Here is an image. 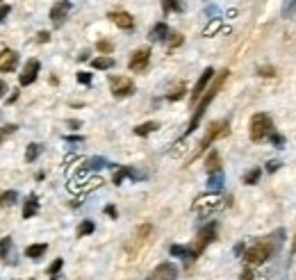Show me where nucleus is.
<instances>
[{
	"instance_id": "obj_14",
	"label": "nucleus",
	"mask_w": 296,
	"mask_h": 280,
	"mask_svg": "<svg viewBox=\"0 0 296 280\" xmlns=\"http://www.w3.org/2000/svg\"><path fill=\"white\" fill-rule=\"evenodd\" d=\"M69 12H71V3H69V0H60V3H55V5H52V9H50L52 23H55V26H60V23L66 18V14H69Z\"/></svg>"
},
{
	"instance_id": "obj_12",
	"label": "nucleus",
	"mask_w": 296,
	"mask_h": 280,
	"mask_svg": "<svg viewBox=\"0 0 296 280\" xmlns=\"http://www.w3.org/2000/svg\"><path fill=\"white\" fill-rule=\"evenodd\" d=\"M107 18L112 23H114L116 28H121V30H132L134 28V18L130 16L128 12H121V9H116V12H110Z\"/></svg>"
},
{
	"instance_id": "obj_44",
	"label": "nucleus",
	"mask_w": 296,
	"mask_h": 280,
	"mask_svg": "<svg viewBox=\"0 0 296 280\" xmlns=\"http://www.w3.org/2000/svg\"><path fill=\"white\" fill-rule=\"evenodd\" d=\"M105 214L112 217V219H116V208H114V205H107V208H105Z\"/></svg>"
},
{
	"instance_id": "obj_6",
	"label": "nucleus",
	"mask_w": 296,
	"mask_h": 280,
	"mask_svg": "<svg viewBox=\"0 0 296 280\" xmlns=\"http://www.w3.org/2000/svg\"><path fill=\"white\" fill-rule=\"evenodd\" d=\"M214 75H217V73H214V68H212V66H207L205 71L201 73V78H198V82L194 85V91H192V107L198 105V100H201L203 93L207 91V85L214 80Z\"/></svg>"
},
{
	"instance_id": "obj_1",
	"label": "nucleus",
	"mask_w": 296,
	"mask_h": 280,
	"mask_svg": "<svg viewBox=\"0 0 296 280\" xmlns=\"http://www.w3.org/2000/svg\"><path fill=\"white\" fill-rule=\"evenodd\" d=\"M283 230H276V233L266 235L264 239H260V242L251 244L249 248L244 250V262L249 264V267H258V264H264L266 260H271L276 253L280 250V242H283Z\"/></svg>"
},
{
	"instance_id": "obj_22",
	"label": "nucleus",
	"mask_w": 296,
	"mask_h": 280,
	"mask_svg": "<svg viewBox=\"0 0 296 280\" xmlns=\"http://www.w3.org/2000/svg\"><path fill=\"white\" fill-rule=\"evenodd\" d=\"M91 66L98 68V71H107V68L114 66V60H112L110 55H100V57H96V60H91Z\"/></svg>"
},
{
	"instance_id": "obj_28",
	"label": "nucleus",
	"mask_w": 296,
	"mask_h": 280,
	"mask_svg": "<svg viewBox=\"0 0 296 280\" xmlns=\"http://www.w3.org/2000/svg\"><path fill=\"white\" fill-rule=\"evenodd\" d=\"M96 230L94 221H82L80 225H77V237H87V235H91Z\"/></svg>"
},
{
	"instance_id": "obj_9",
	"label": "nucleus",
	"mask_w": 296,
	"mask_h": 280,
	"mask_svg": "<svg viewBox=\"0 0 296 280\" xmlns=\"http://www.w3.org/2000/svg\"><path fill=\"white\" fill-rule=\"evenodd\" d=\"M148 62H150V50L148 48H139V50L132 53L128 66H130V71H134V73H144L148 68Z\"/></svg>"
},
{
	"instance_id": "obj_8",
	"label": "nucleus",
	"mask_w": 296,
	"mask_h": 280,
	"mask_svg": "<svg viewBox=\"0 0 296 280\" xmlns=\"http://www.w3.org/2000/svg\"><path fill=\"white\" fill-rule=\"evenodd\" d=\"M146 280H178V267L173 262H159Z\"/></svg>"
},
{
	"instance_id": "obj_17",
	"label": "nucleus",
	"mask_w": 296,
	"mask_h": 280,
	"mask_svg": "<svg viewBox=\"0 0 296 280\" xmlns=\"http://www.w3.org/2000/svg\"><path fill=\"white\" fill-rule=\"evenodd\" d=\"M39 212V198L37 194H30L25 198V205H23V219H32Z\"/></svg>"
},
{
	"instance_id": "obj_32",
	"label": "nucleus",
	"mask_w": 296,
	"mask_h": 280,
	"mask_svg": "<svg viewBox=\"0 0 296 280\" xmlns=\"http://www.w3.org/2000/svg\"><path fill=\"white\" fill-rule=\"evenodd\" d=\"M294 14H296V0H285V3H283V16L292 18Z\"/></svg>"
},
{
	"instance_id": "obj_40",
	"label": "nucleus",
	"mask_w": 296,
	"mask_h": 280,
	"mask_svg": "<svg viewBox=\"0 0 296 280\" xmlns=\"http://www.w3.org/2000/svg\"><path fill=\"white\" fill-rule=\"evenodd\" d=\"M258 73H260V75H269V78H274V75H276L274 66H260V68H258Z\"/></svg>"
},
{
	"instance_id": "obj_38",
	"label": "nucleus",
	"mask_w": 296,
	"mask_h": 280,
	"mask_svg": "<svg viewBox=\"0 0 296 280\" xmlns=\"http://www.w3.org/2000/svg\"><path fill=\"white\" fill-rule=\"evenodd\" d=\"M269 141L276 146V148H285V137H283V135H278L276 130L269 135Z\"/></svg>"
},
{
	"instance_id": "obj_5",
	"label": "nucleus",
	"mask_w": 296,
	"mask_h": 280,
	"mask_svg": "<svg viewBox=\"0 0 296 280\" xmlns=\"http://www.w3.org/2000/svg\"><path fill=\"white\" fill-rule=\"evenodd\" d=\"M217 239V223L212 221V223H207V225H203L201 230H198V235H196V242L192 244V248H194V255H201L203 250H205L207 246H210L212 242Z\"/></svg>"
},
{
	"instance_id": "obj_4",
	"label": "nucleus",
	"mask_w": 296,
	"mask_h": 280,
	"mask_svg": "<svg viewBox=\"0 0 296 280\" xmlns=\"http://www.w3.org/2000/svg\"><path fill=\"white\" fill-rule=\"evenodd\" d=\"M249 132H251V139H253V141L266 139V137L274 132V121H271V116L264 114V112H258V114H253Z\"/></svg>"
},
{
	"instance_id": "obj_15",
	"label": "nucleus",
	"mask_w": 296,
	"mask_h": 280,
	"mask_svg": "<svg viewBox=\"0 0 296 280\" xmlns=\"http://www.w3.org/2000/svg\"><path fill=\"white\" fill-rule=\"evenodd\" d=\"M171 34V30H169V26L164 21H159V23H155L153 28H150V34H148V39L150 41H164V39Z\"/></svg>"
},
{
	"instance_id": "obj_25",
	"label": "nucleus",
	"mask_w": 296,
	"mask_h": 280,
	"mask_svg": "<svg viewBox=\"0 0 296 280\" xmlns=\"http://www.w3.org/2000/svg\"><path fill=\"white\" fill-rule=\"evenodd\" d=\"M46 250H48V244H32V246L25 248V255H28V258H32V260H39Z\"/></svg>"
},
{
	"instance_id": "obj_21",
	"label": "nucleus",
	"mask_w": 296,
	"mask_h": 280,
	"mask_svg": "<svg viewBox=\"0 0 296 280\" xmlns=\"http://www.w3.org/2000/svg\"><path fill=\"white\" fill-rule=\"evenodd\" d=\"M157 128H159L157 121H146V123H142V125L134 128V135H137V137H148L150 132H155Z\"/></svg>"
},
{
	"instance_id": "obj_19",
	"label": "nucleus",
	"mask_w": 296,
	"mask_h": 280,
	"mask_svg": "<svg viewBox=\"0 0 296 280\" xmlns=\"http://www.w3.org/2000/svg\"><path fill=\"white\" fill-rule=\"evenodd\" d=\"M205 169H207V173H217V171H221V155L217 153V150H212V153L207 155Z\"/></svg>"
},
{
	"instance_id": "obj_43",
	"label": "nucleus",
	"mask_w": 296,
	"mask_h": 280,
	"mask_svg": "<svg viewBox=\"0 0 296 280\" xmlns=\"http://www.w3.org/2000/svg\"><path fill=\"white\" fill-rule=\"evenodd\" d=\"M48 39H50V34H48V32H39V34H37V41H39V43H46Z\"/></svg>"
},
{
	"instance_id": "obj_18",
	"label": "nucleus",
	"mask_w": 296,
	"mask_h": 280,
	"mask_svg": "<svg viewBox=\"0 0 296 280\" xmlns=\"http://www.w3.org/2000/svg\"><path fill=\"white\" fill-rule=\"evenodd\" d=\"M150 233H153V225H150V223H142L137 230H134L132 242H134V244H144V242L148 239V235H150Z\"/></svg>"
},
{
	"instance_id": "obj_41",
	"label": "nucleus",
	"mask_w": 296,
	"mask_h": 280,
	"mask_svg": "<svg viewBox=\"0 0 296 280\" xmlns=\"http://www.w3.org/2000/svg\"><path fill=\"white\" fill-rule=\"evenodd\" d=\"M280 169V162L278 160H271L269 164H266V171H269V173H274V171H278Z\"/></svg>"
},
{
	"instance_id": "obj_37",
	"label": "nucleus",
	"mask_w": 296,
	"mask_h": 280,
	"mask_svg": "<svg viewBox=\"0 0 296 280\" xmlns=\"http://www.w3.org/2000/svg\"><path fill=\"white\" fill-rule=\"evenodd\" d=\"M182 41H185V39H182V34H180V32H171V34H169V48H178V46H182Z\"/></svg>"
},
{
	"instance_id": "obj_47",
	"label": "nucleus",
	"mask_w": 296,
	"mask_h": 280,
	"mask_svg": "<svg viewBox=\"0 0 296 280\" xmlns=\"http://www.w3.org/2000/svg\"><path fill=\"white\" fill-rule=\"evenodd\" d=\"M292 253H296V237H294V242H292Z\"/></svg>"
},
{
	"instance_id": "obj_7",
	"label": "nucleus",
	"mask_w": 296,
	"mask_h": 280,
	"mask_svg": "<svg viewBox=\"0 0 296 280\" xmlns=\"http://www.w3.org/2000/svg\"><path fill=\"white\" fill-rule=\"evenodd\" d=\"M110 87H112V96L114 98H125V96H130V93H134V82L125 75L110 78Z\"/></svg>"
},
{
	"instance_id": "obj_46",
	"label": "nucleus",
	"mask_w": 296,
	"mask_h": 280,
	"mask_svg": "<svg viewBox=\"0 0 296 280\" xmlns=\"http://www.w3.org/2000/svg\"><path fill=\"white\" fill-rule=\"evenodd\" d=\"M5 91H7V82L0 80V98H3V93H5Z\"/></svg>"
},
{
	"instance_id": "obj_23",
	"label": "nucleus",
	"mask_w": 296,
	"mask_h": 280,
	"mask_svg": "<svg viewBox=\"0 0 296 280\" xmlns=\"http://www.w3.org/2000/svg\"><path fill=\"white\" fill-rule=\"evenodd\" d=\"M207 189L210 191H221L223 189V173L217 171V173H210V180H207Z\"/></svg>"
},
{
	"instance_id": "obj_31",
	"label": "nucleus",
	"mask_w": 296,
	"mask_h": 280,
	"mask_svg": "<svg viewBox=\"0 0 296 280\" xmlns=\"http://www.w3.org/2000/svg\"><path fill=\"white\" fill-rule=\"evenodd\" d=\"M85 166L87 169H105V166H110V162L105 160V157H91Z\"/></svg>"
},
{
	"instance_id": "obj_27",
	"label": "nucleus",
	"mask_w": 296,
	"mask_h": 280,
	"mask_svg": "<svg viewBox=\"0 0 296 280\" xmlns=\"http://www.w3.org/2000/svg\"><path fill=\"white\" fill-rule=\"evenodd\" d=\"M41 150H43L41 144H30V146H28V150H25V162H35L37 157L41 155Z\"/></svg>"
},
{
	"instance_id": "obj_11",
	"label": "nucleus",
	"mask_w": 296,
	"mask_h": 280,
	"mask_svg": "<svg viewBox=\"0 0 296 280\" xmlns=\"http://www.w3.org/2000/svg\"><path fill=\"white\" fill-rule=\"evenodd\" d=\"M39 68H41L39 60H28L25 66H23V73L18 75V85H21V87L32 85V82L37 80V75H39Z\"/></svg>"
},
{
	"instance_id": "obj_30",
	"label": "nucleus",
	"mask_w": 296,
	"mask_h": 280,
	"mask_svg": "<svg viewBox=\"0 0 296 280\" xmlns=\"http://www.w3.org/2000/svg\"><path fill=\"white\" fill-rule=\"evenodd\" d=\"M62 267H64V260H62V258H57L55 262L48 267V276H50V280H57V273L62 271Z\"/></svg>"
},
{
	"instance_id": "obj_33",
	"label": "nucleus",
	"mask_w": 296,
	"mask_h": 280,
	"mask_svg": "<svg viewBox=\"0 0 296 280\" xmlns=\"http://www.w3.org/2000/svg\"><path fill=\"white\" fill-rule=\"evenodd\" d=\"M96 48H98V53H103V55H110V53L114 50V43L107 41V39H100V41L96 43Z\"/></svg>"
},
{
	"instance_id": "obj_36",
	"label": "nucleus",
	"mask_w": 296,
	"mask_h": 280,
	"mask_svg": "<svg viewBox=\"0 0 296 280\" xmlns=\"http://www.w3.org/2000/svg\"><path fill=\"white\" fill-rule=\"evenodd\" d=\"M16 128H18V125H14V123H7V125L0 128V144H3V141L7 139L9 135H14V132H16Z\"/></svg>"
},
{
	"instance_id": "obj_20",
	"label": "nucleus",
	"mask_w": 296,
	"mask_h": 280,
	"mask_svg": "<svg viewBox=\"0 0 296 280\" xmlns=\"http://www.w3.org/2000/svg\"><path fill=\"white\" fill-rule=\"evenodd\" d=\"M125 175H130L132 180H139V178H142V175H139L134 169H130V166H121V169L114 173V185H121V183H123Z\"/></svg>"
},
{
	"instance_id": "obj_45",
	"label": "nucleus",
	"mask_w": 296,
	"mask_h": 280,
	"mask_svg": "<svg viewBox=\"0 0 296 280\" xmlns=\"http://www.w3.org/2000/svg\"><path fill=\"white\" fill-rule=\"evenodd\" d=\"M241 280H253V271H251V269H244V273H241Z\"/></svg>"
},
{
	"instance_id": "obj_13",
	"label": "nucleus",
	"mask_w": 296,
	"mask_h": 280,
	"mask_svg": "<svg viewBox=\"0 0 296 280\" xmlns=\"http://www.w3.org/2000/svg\"><path fill=\"white\" fill-rule=\"evenodd\" d=\"M16 66H18V53L5 48V50L0 53V73H9Z\"/></svg>"
},
{
	"instance_id": "obj_48",
	"label": "nucleus",
	"mask_w": 296,
	"mask_h": 280,
	"mask_svg": "<svg viewBox=\"0 0 296 280\" xmlns=\"http://www.w3.org/2000/svg\"><path fill=\"white\" fill-rule=\"evenodd\" d=\"M0 3H3V0H0Z\"/></svg>"
},
{
	"instance_id": "obj_42",
	"label": "nucleus",
	"mask_w": 296,
	"mask_h": 280,
	"mask_svg": "<svg viewBox=\"0 0 296 280\" xmlns=\"http://www.w3.org/2000/svg\"><path fill=\"white\" fill-rule=\"evenodd\" d=\"M9 12H12V7H9V5H0V23L5 21V16H7Z\"/></svg>"
},
{
	"instance_id": "obj_10",
	"label": "nucleus",
	"mask_w": 296,
	"mask_h": 280,
	"mask_svg": "<svg viewBox=\"0 0 296 280\" xmlns=\"http://www.w3.org/2000/svg\"><path fill=\"white\" fill-rule=\"evenodd\" d=\"M221 208V198H217V196H201V198H196V203H194V210H196L201 217H207L210 212H214V210Z\"/></svg>"
},
{
	"instance_id": "obj_2",
	"label": "nucleus",
	"mask_w": 296,
	"mask_h": 280,
	"mask_svg": "<svg viewBox=\"0 0 296 280\" xmlns=\"http://www.w3.org/2000/svg\"><path fill=\"white\" fill-rule=\"evenodd\" d=\"M228 75H230V71L228 68H223L221 73H217L214 75V80H212V85H210V89H207L205 93H203V98L198 100V105L194 107V116H192V121H189V128H187V132L185 135H192L194 130L198 128V123H201V119H203V114L207 112V107H210V103L217 98V93H219L223 89V85H226V80H228Z\"/></svg>"
},
{
	"instance_id": "obj_29",
	"label": "nucleus",
	"mask_w": 296,
	"mask_h": 280,
	"mask_svg": "<svg viewBox=\"0 0 296 280\" xmlns=\"http://www.w3.org/2000/svg\"><path fill=\"white\" fill-rule=\"evenodd\" d=\"M162 9H164V14L182 12V5L178 3V0H162Z\"/></svg>"
},
{
	"instance_id": "obj_3",
	"label": "nucleus",
	"mask_w": 296,
	"mask_h": 280,
	"mask_svg": "<svg viewBox=\"0 0 296 280\" xmlns=\"http://www.w3.org/2000/svg\"><path fill=\"white\" fill-rule=\"evenodd\" d=\"M228 132H230V123H228V121H214V123H210V128H207V132H205V137H203V139L198 141L196 150H194V153H192V157H189V162L198 160V157H201L203 153H205V150L210 148V146L214 144L217 139L226 137Z\"/></svg>"
},
{
	"instance_id": "obj_39",
	"label": "nucleus",
	"mask_w": 296,
	"mask_h": 280,
	"mask_svg": "<svg viewBox=\"0 0 296 280\" xmlns=\"http://www.w3.org/2000/svg\"><path fill=\"white\" fill-rule=\"evenodd\" d=\"M77 82L80 85H91V73H77Z\"/></svg>"
},
{
	"instance_id": "obj_35",
	"label": "nucleus",
	"mask_w": 296,
	"mask_h": 280,
	"mask_svg": "<svg viewBox=\"0 0 296 280\" xmlns=\"http://www.w3.org/2000/svg\"><path fill=\"white\" fill-rule=\"evenodd\" d=\"M260 175H262V171H260V169H251L249 173L244 175V183H246V185H255V183L260 180Z\"/></svg>"
},
{
	"instance_id": "obj_26",
	"label": "nucleus",
	"mask_w": 296,
	"mask_h": 280,
	"mask_svg": "<svg viewBox=\"0 0 296 280\" xmlns=\"http://www.w3.org/2000/svg\"><path fill=\"white\" fill-rule=\"evenodd\" d=\"M12 246H14L12 237L0 239V262H7V255H9V250H12Z\"/></svg>"
},
{
	"instance_id": "obj_34",
	"label": "nucleus",
	"mask_w": 296,
	"mask_h": 280,
	"mask_svg": "<svg viewBox=\"0 0 296 280\" xmlns=\"http://www.w3.org/2000/svg\"><path fill=\"white\" fill-rule=\"evenodd\" d=\"M185 93H187V87L185 85H178L167 98H169V100H180V98H185Z\"/></svg>"
},
{
	"instance_id": "obj_24",
	"label": "nucleus",
	"mask_w": 296,
	"mask_h": 280,
	"mask_svg": "<svg viewBox=\"0 0 296 280\" xmlns=\"http://www.w3.org/2000/svg\"><path fill=\"white\" fill-rule=\"evenodd\" d=\"M16 198H18V194L14 189L3 191V194H0V208H12V205L16 203Z\"/></svg>"
},
{
	"instance_id": "obj_16",
	"label": "nucleus",
	"mask_w": 296,
	"mask_h": 280,
	"mask_svg": "<svg viewBox=\"0 0 296 280\" xmlns=\"http://www.w3.org/2000/svg\"><path fill=\"white\" fill-rule=\"evenodd\" d=\"M171 255H176V258H180V260H185V262H194L196 260V255H194V248L192 246H180V244H173L171 248Z\"/></svg>"
}]
</instances>
